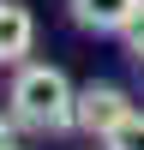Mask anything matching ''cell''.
I'll list each match as a JSON object with an SVG mask.
<instances>
[{"mask_svg": "<svg viewBox=\"0 0 144 150\" xmlns=\"http://www.w3.org/2000/svg\"><path fill=\"white\" fill-rule=\"evenodd\" d=\"M126 108H132V96L120 90V84H84V90H78V132L102 138Z\"/></svg>", "mask_w": 144, "mask_h": 150, "instance_id": "obj_2", "label": "cell"}, {"mask_svg": "<svg viewBox=\"0 0 144 150\" xmlns=\"http://www.w3.org/2000/svg\"><path fill=\"white\" fill-rule=\"evenodd\" d=\"M0 150H18V132H12V120H0Z\"/></svg>", "mask_w": 144, "mask_h": 150, "instance_id": "obj_7", "label": "cell"}, {"mask_svg": "<svg viewBox=\"0 0 144 150\" xmlns=\"http://www.w3.org/2000/svg\"><path fill=\"white\" fill-rule=\"evenodd\" d=\"M120 42H126V54H132V60H138V66H144V6L132 12V24H126V30H120Z\"/></svg>", "mask_w": 144, "mask_h": 150, "instance_id": "obj_6", "label": "cell"}, {"mask_svg": "<svg viewBox=\"0 0 144 150\" xmlns=\"http://www.w3.org/2000/svg\"><path fill=\"white\" fill-rule=\"evenodd\" d=\"M144 0H72V24L84 30H126Z\"/></svg>", "mask_w": 144, "mask_h": 150, "instance_id": "obj_4", "label": "cell"}, {"mask_svg": "<svg viewBox=\"0 0 144 150\" xmlns=\"http://www.w3.org/2000/svg\"><path fill=\"white\" fill-rule=\"evenodd\" d=\"M30 42H36V18H30V6L0 0V66H24Z\"/></svg>", "mask_w": 144, "mask_h": 150, "instance_id": "obj_3", "label": "cell"}, {"mask_svg": "<svg viewBox=\"0 0 144 150\" xmlns=\"http://www.w3.org/2000/svg\"><path fill=\"white\" fill-rule=\"evenodd\" d=\"M6 102H12V120L30 126V132H54L60 138V132L78 126V90H72V78L60 66H48V60H24V66L12 72Z\"/></svg>", "mask_w": 144, "mask_h": 150, "instance_id": "obj_1", "label": "cell"}, {"mask_svg": "<svg viewBox=\"0 0 144 150\" xmlns=\"http://www.w3.org/2000/svg\"><path fill=\"white\" fill-rule=\"evenodd\" d=\"M102 150H144V108H126V114L102 132Z\"/></svg>", "mask_w": 144, "mask_h": 150, "instance_id": "obj_5", "label": "cell"}]
</instances>
